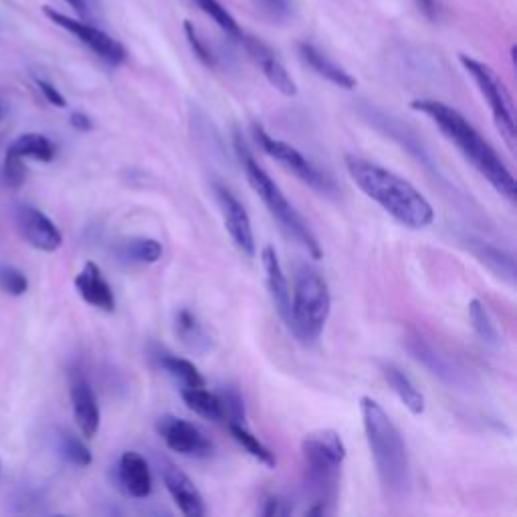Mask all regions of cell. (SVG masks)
Instances as JSON below:
<instances>
[{
    "label": "cell",
    "mask_w": 517,
    "mask_h": 517,
    "mask_svg": "<svg viewBox=\"0 0 517 517\" xmlns=\"http://www.w3.org/2000/svg\"><path fill=\"white\" fill-rule=\"evenodd\" d=\"M421 3L425 5V9H427V11H431V9L435 7V0H421Z\"/></svg>",
    "instance_id": "41"
},
{
    "label": "cell",
    "mask_w": 517,
    "mask_h": 517,
    "mask_svg": "<svg viewBox=\"0 0 517 517\" xmlns=\"http://www.w3.org/2000/svg\"><path fill=\"white\" fill-rule=\"evenodd\" d=\"M120 257L130 261V263H142V265H152L162 259V243L150 237H134L128 239L120 245L118 249Z\"/></svg>",
    "instance_id": "25"
},
{
    "label": "cell",
    "mask_w": 517,
    "mask_h": 517,
    "mask_svg": "<svg viewBox=\"0 0 517 517\" xmlns=\"http://www.w3.org/2000/svg\"><path fill=\"white\" fill-rule=\"evenodd\" d=\"M360 412L382 487L394 497L406 495L410 489V459L400 431L390 421L386 410L370 396H362Z\"/></svg>",
    "instance_id": "3"
},
{
    "label": "cell",
    "mask_w": 517,
    "mask_h": 517,
    "mask_svg": "<svg viewBox=\"0 0 517 517\" xmlns=\"http://www.w3.org/2000/svg\"><path fill=\"white\" fill-rule=\"evenodd\" d=\"M221 402H223V412H225V423H245V402L243 396L237 388H223L219 392Z\"/></svg>",
    "instance_id": "32"
},
{
    "label": "cell",
    "mask_w": 517,
    "mask_h": 517,
    "mask_svg": "<svg viewBox=\"0 0 517 517\" xmlns=\"http://www.w3.org/2000/svg\"><path fill=\"white\" fill-rule=\"evenodd\" d=\"M215 194L217 202L221 206V215L225 221V229L229 231L235 247L249 259L255 257L257 245H255V235H253V225L249 219V213L245 211V206L241 200L223 184H215Z\"/></svg>",
    "instance_id": "11"
},
{
    "label": "cell",
    "mask_w": 517,
    "mask_h": 517,
    "mask_svg": "<svg viewBox=\"0 0 517 517\" xmlns=\"http://www.w3.org/2000/svg\"><path fill=\"white\" fill-rule=\"evenodd\" d=\"M37 87L41 89V93L45 95V99L51 103V106H55V108H67V99L63 97V93L53 85V83H49L47 79H37Z\"/></svg>",
    "instance_id": "37"
},
{
    "label": "cell",
    "mask_w": 517,
    "mask_h": 517,
    "mask_svg": "<svg viewBox=\"0 0 517 517\" xmlns=\"http://www.w3.org/2000/svg\"><path fill=\"white\" fill-rule=\"evenodd\" d=\"M75 287L85 303L101 309V312L112 314L116 309L114 291L106 281V277H103L101 269L93 261H87L85 267L77 273Z\"/></svg>",
    "instance_id": "16"
},
{
    "label": "cell",
    "mask_w": 517,
    "mask_h": 517,
    "mask_svg": "<svg viewBox=\"0 0 517 517\" xmlns=\"http://www.w3.org/2000/svg\"><path fill=\"white\" fill-rule=\"evenodd\" d=\"M57 449H59L61 457H63L65 461H69L71 465L87 467V465H91V461H93L91 451L87 449V445H85L81 439H77L75 435L67 433V431L59 433V437H57Z\"/></svg>",
    "instance_id": "31"
},
{
    "label": "cell",
    "mask_w": 517,
    "mask_h": 517,
    "mask_svg": "<svg viewBox=\"0 0 517 517\" xmlns=\"http://www.w3.org/2000/svg\"><path fill=\"white\" fill-rule=\"evenodd\" d=\"M257 5L275 21H283L291 15V0H257Z\"/></svg>",
    "instance_id": "36"
},
{
    "label": "cell",
    "mask_w": 517,
    "mask_h": 517,
    "mask_svg": "<svg viewBox=\"0 0 517 517\" xmlns=\"http://www.w3.org/2000/svg\"><path fill=\"white\" fill-rule=\"evenodd\" d=\"M5 178L11 186L19 188L23 182H25V164H23V158L15 156V154H9L7 152V158H5Z\"/></svg>",
    "instance_id": "35"
},
{
    "label": "cell",
    "mask_w": 517,
    "mask_h": 517,
    "mask_svg": "<svg viewBox=\"0 0 517 517\" xmlns=\"http://www.w3.org/2000/svg\"><path fill=\"white\" fill-rule=\"evenodd\" d=\"M69 124H71L73 130H77V132H91V130H93L91 118H89L87 114H83V112H73V114L69 116Z\"/></svg>",
    "instance_id": "40"
},
{
    "label": "cell",
    "mask_w": 517,
    "mask_h": 517,
    "mask_svg": "<svg viewBox=\"0 0 517 517\" xmlns=\"http://www.w3.org/2000/svg\"><path fill=\"white\" fill-rule=\"evenodd\" d=\"M43 13L51 23H55L59 29L73 35L81 45H85L91 53H95L101 61H106L108 65L116 67L128 59V53L120 41H116L112 35L101 31L99 27L91 25L89 21L73 19L51 7H43Z\"/></svg>",
    "instance_id": "9"
},
{
    "label": "cell",
    "mask_w": 517,
    "mask_h": 517,
    "mask_svg": "<svg viewBox=\"0 0 517 517\" xmlns=\"http://www.w3.org/2000/svg\"><path fill=\"white\" fill-rule=\"evenodd\" d=\"M261 263H263V269H265V275H267L269 293H271V299L275 303L277 314L281 316V320L289 328V324H291V291H289V283H287L285 271L281 267L279 255H277L273 245H267L261 251Z\"/></svg>",
    "instance_id": "17"
},
{
    "label": "cell",
    "mask_w": 517,
    "mask_h": 517,
    "mask_svg": "<svg viewBox=\"0 0 517 517\" xmlns=\"http://www.w3.org/2000/svg\"><path fill=\"white\" fill-rule=\"evenodd\" d=\"M469 320L475 330V334L489 346H499V332L485 309V305L479 299H471L469 303Z\"/></svg>",
    "instance_id": "30"
},
{
    "label": "cell",
    "mask_w": 517,
    "mask_h": 517,
    "mask_svg": "<svg viewBox=\"0 0 517 517\" xmlns=\"http://www.w3.org/2000/svg\"><path fill=\"white\" fill-rule=\"evenodd\" d=\"M0 289L9 295L21 297L29 289V279L23 271L11 265H0Z\"/></svg>",
    "instance_id": "33"
},
{
    "label": "cell",
    "mask_w": 517,
    "mask_h": 517,
    "mask_svg": "<svg viewBox=\"0 0 517 517\" xmlns=\"http://www.w3.org/2000/svg\"><path fill=\"white\" fill-rule=\"evenodd\" d=\"M473 255L483 263L487 265L495 275L503 277L505 281L513 283L515 281V259L511 253L503 251V249H497L489 243H483V241H473L469 243Z\"/></svg>",
    "instance_id": "24"
},
{
    "label": "cell",
    "mask_w": 517,
    "mask_h": 517,
    "mask_svg": "<svg viewBox=\"0 0 517 517\" xmlns=\"http://www.w3.org/2000/svg\"><path fill=\"white\" fill-rule=\"evenodd\" d=\"M184 33H186V39H188V45H190V49L194 51V55L206 65V67H217V57H215V53L211 51V47L206 45L204 41H202V37L198 35V31L194 29V25L192 23H184Z\"/></svg>",
    "instance_id": "34"
},
{
    "label": "cell",
    "mask_w": 517,
    "mask_h": 517,
    "mask_svg": "<svg viewBox=\"0 0 517 517\" xmlns=\"http://www.w3.org/2000/svg\"><path fill=\"white\" fill-rule=\"evenodd\" d=\"M160 475H162V481H164L168 493L172 495L174 503L182 511V515L202 517L206 513V505H204V499H202L198 487L192 483V479L184 471H180L174 463L162 459Z\"/></svg>",
    "instance_id": "13"
},
{
    "label": "cell",
    "mask_w": 517,
    "mask_h": 517,
    "mask_svg": "<svg viewBox=\"0 0 517 517\" xmlns=\"http://www.w3.org/2000/svg\"><path fill=\"white\" fill-rule=\"evenodd\" d=\"M118 481L122 489L136 499H146L152 495V471L146 461L136 451H126L118 463Z\"/></svg>",
    "instance_id": "18"
},
{
    "label": "cell",
    "mask_w": 517,
    "mask_h": 517,
    "mask_svg": "<svg viewBox=\"0 0 517 517\" xmlns=\"http://www.w3.org/2000/svg\"><path fill=\"white\" fill-rule=\"evenodd\" d=\"M408 352L412 354V358L419 360L431 374H435L437 378H441L447 384L459 386L465 382V374L441 352H437L429 342H425L423 338L415 336L408 338Z\"/></svg>",
    "instance_id": "19"
},
{
    "label": "cell",
    "mask_w": 517,
    "mask_h": 517,
    "mask_svg": "<svg viewBox=\"0 0 517 517\" xmlns=\"http://www.w3.org/2000/svg\"><path fill=\"white\" fill-rule=\"evenodd\" d=\"M71 404H73L75 423H77L81 435L85 439H93L99 431L101 412H99L95 392H93L89 380L81 372H75L71 376Z\"/></svg>",
    "instance_id": "14"
},
{
    "label": "cell",
    "mask_w": 517,
    "mask_h": 517,
    "mask_svg": "<svg viewBox=\"0 0 517 517\" xmlns=\"http://www.w3.org/2000/svg\"><path fill=\"white\" fill-rule=\"evenodd\" d=\"M235 150H237V158H239V162L243 166V172H245L251 188L263 200V204L267 206V211L271 213V217L309 255H312L314 259H322L324 251H322V247L318 243V237L314 235L312 229H309V225L301 219V215L293 209V204L287 200V196L275 184V180L257 162V158L253 156V152L249 150V146L245 144V140H243V136L239 132H235Z\"/></svg>",
    "instance_id": "5"
},
{
    "label": "cell",
    "mask_w": 517,
    "mask_h": 517,
    "mask_svg": "<svg viewBox=\"0 0 517 517\" xmlns=\"http://www.w3.org/2000/svg\"><path fill=\"white\" fill-rule=\"evenodd\" d=\"M65 3L83 19V21H91L97 11H99V5L97 0H65Z\"/></svg>",
    "instance_id": "38"
},
{
    "label": "cell",
    "mask_w": 517,
    "mask_h": 517,
    "mask_svg": "<svg viewBox=\"0 0 517 517\" xmlns=\"http://www.w3.org/2000/svg\"><path fill=\"white\" fill-rule=\"evenodd\" d=\"M9 154H15L19 158H35L39 162H51L55 158V144L41 134H25L17 138L11 148L7 150Z\"/></svg>",
    "instance_id": "26"
},
{
    "label": "cell",
    "mask_w": 517,
    "mask_h": 517,
    "mask_svg": "<svg viewBox=\"0 0 517 517\" xmlns=\"http://www.w3.org/2000/svg\"><path fill=\"white\" fill-rule=\"evenodd\" d=\"M305 487L314 495L307 515H332L336 511L338 485L346 459V445L336 431H316L301 443Z\"/></svg>",
    "instance_id": "4"
},
{
    "label": "cell",
    "mask_w": 517,
    "mask_h": 517,
    "mask_svg": "<svg viewBox=\"0 0 517 517\" xmlns=\"http://www.w3.org/2000/svg\"><path fill=\"white\" fill-rule=\"evenodd\" d=\"M253 138H255L257 146L269 158L277 160L283 168H287L291 174H295L303 184L312 186L314 190H318L322 194H334L336 192V184L332 182V178H328L318 166L309 162L291 144H287L283 140H277V138H271L261 124H253Z\"/></svg>",
    "instance_id": "8"
},
{
    "label": "cell",
    "mask_w": 517,
    "mask_h": 517,
    "mask_svg": "<svg viewBox=\"0 0 517 517\" xmlns=\"http://www.w3.org/2000/svg\"><path fill=\"white\" fill-rule=\"evenodd\" d=\"M0 114H3V106H0Z\"/></svg>",
    "instance_id": "42"
},
{
    "label": "cell",
    "mask_w": 517,
    "mask_h": 517,
    "mask_svg": "<svg viewBox=\"0 0 517 517\" xmlns=\"http://www.w3.org/2000/svg\"><path fill=\"white\" fill-rule=\"evenodd\" d=\"M346 168L354 184L402 227L421 231L433 225V204L402 176L358 156H346Z\"/></svg>",
    "instance_id": "2"
},
{
    "label": "cell",
    "mask_w": 517,
    "mask_h": 517,
    "mask_svg": "<svg viewBox=\"0 0 517 517\" xmlns=\"http://www.w3.org/2000/svg\"><path fill=\"white\" fill-rule=\"evenodd\" d=\"M261 513L267 515V517H273V515H287V513H289V507H285V501H283L281 497L273 495V497H269V499L265 501V507H263Z\"/></svg>",
    "instance_id": "39"
},
{
    "label": "cell",
    "mask_w": 517,
    "mask_h": 517,
    "mask_svg": "<svg viewBox=\"0 0 517 517\" xmlns=\"http://www.w3.org/2000/svg\"><path fill=\"white\" fill-rule=\"evenodd\" d=\"M180 396H182L184 404L192 412H196L198 417H202L206 421H213V423L225 421L223 402L217 392L204 390V386H194V388H182Z\"/></svg>",
    "instance_id": "22"
},
{
    "label": "cell",
    "mask_w": 517,
    "mask_h": 517,
    "mask_svg": "<svg viewBox=\"0 0 517 517\" xmlns=\"http://www.w3.org/2000/svg\"><path fill=\"white\" fill-rule=\"evenodd\" d=\"M299 57L303 59V63L307 67H312L320 77H324L326 81H330L336 87L342 89H354L358 85V81L340 65H336L328 55H324L316 45L312 43H301L299 45Z\"/></svg>",
    "instance_id": "20"
},
{
    "label": "cell",
    "mask_w": 517,
    "mask_h": 517,
    "mask_svg": "<svg viewBox=\"0 0 517 517\" xmlns=\"http://www.w3.org/2000/svg\"><path fill=\"white\" fill-rule=\"evenodd\" d=\"M176 336L178 340L196 354H204L211 350V338L209 334L204 332L202 324L198 322V318L190 312V309H180L176 314V324H174Z\"/></svg>",
    "instance_id": "23"
},
{
    "label": "cell",
    "mask_w": 517,
    "mask_h": 517,
    "mask_svg": "<svg viewBox=\"0 0 517 517\" xmlns=\"http://www.w3.org/2000/svg\"><path fill=\"white\" fill-rule=\"evenodd\" d=\"M160 366L164 368V372L174 378L178 384H182V388H194V386H204V378L198 372V368L184 358L172 356V354H164L160 358Z\"/></svg>",
    "instance_id": "28"
},
{
    "label": "cell",
    "mask_w": 517,
    "mask_h": 517,
    "mask_svg": "<svg viewBox=\"0 0 517 517\" xmlns=\"http://www.w3.org/2000/svg\"><path fill=\"white\" fill-rule=\"evenodd\" d=\"M410 108L437 124L443 136L455 144L463 158L509 202H515V178L497 150L479 134V130L455 108L437 99H415Z\"/></svg>",
    "instance_id": "1"
},
{
    "label": "cell",
    "mask_w": 517,
    "mask_h": 517,
    "mask_svg": "<svg viewBox=\"0 0 517 517\" xmlns=\"http://www.w3.org/2000/svg\"><path fill=\"white\" fill-rule=\"evenodd\" d=\"M190 3L196 5L206 17H211L229 37L241 41L243 31H241L239 23H237L235 17L219 3V0H190Z\"/></svg>",
    "instance_id": "29"
},
{
    "label": "cell",
    "mask_w": 517,
    "mask_h": 517,
    "mask_svg": "<svg viewBox=\"0 0 517 517\" xmlns=\"http://www.w3.org/2000/svg\"><path fill=\"white\" fill-rule=\"evenodd\" d=\"M382 376L392 388V392L398 396V400L412 412V415H423L425 412V396L423 392L415 386L398 366L394 364H382Z\"/></svg>",
    "instance_id": "21"
},
{
    "label": "cell",
    "mask_w": 517,
    "mask_h": 517,
    "mask_svg": "<svg viewBox=\"0 0 517 517\" xmlns=\"http://www.w3.org/2000/svg\"><path fill=\"white\" fill-rule=\"evenodd\" d=\"M227 427H229V433L233 435V439H235L253 459H257L261 465H265V467H269V469H275V465H277L275 453H273L265 443H261L259 437H255V435L245 427V423H229Z\"/></svg>",
    "instance_id": "27"
},
{
    "label": "cell",
    "mask_w": 517,
    "mask_h": 517,
    "mask_svg": "<svg viewBox=\"0 0 517 517\" xmlns=\"http://www.w3.org/2000/svg\"><path fill=\"white\" fill-rule=\"evenodd\" d=\"M332 312V295L324 275L312 265H299L291 295L289 330L303 344L320 340Z\"/></svg>",
    "instance_id": "6"
},
{
    "label": "cell",
    "mask_w": 517,
    "mask_h": 517,
    "mask_svg": "<svg viewBox=\"0 0 517 517\" xmlns=\"http://www.w3.org/2000/svg\"><path fill=\"white\" fill-rule=\"evenodd\" d=\"M17 225L25 241L39 251L53 253L63 245V235L57 225L35 206H19Z\"/></svg>",
    "instance_id": "12"
},
{
    "label": "cell",
    "mask_w": 517,
    "mask_h": 517,
    "mask_svg": "<svg viewBox=\"0 0 517 517\" xmlns=\"http://www.w3.org/2000/svg\"><path fill=\"white\" fill-rule=\"evenodd\" d=\"M241 43L245 45L247 53L251 55V59L259 65V69L263 71V75L267 77V81L283 95L293 97L297 95V85L293 81V77L287 73V69L283 67V63L277 59V55L271 51V47H267L261 39L255 37H241Z\"/></svg>",
    "instance_id": "15"
},
{
    "label": "cell",
    "mask_w": 517,
    "mask_h": 517,
    "mask_svg": "<svg viewBox=\"0 0 517 517\" xmlns=\"http://www.w3.org/2000/svg\"><path fill=\"white\" fill-rule=\"evenodd\" d=\"M461 65L465 67V71L471 75V79L475 81V85L479 87L481 95L485 97L487 106L491 110L495 128L499 130L501 138L505 140L509 150H515V114H513V101L511 95L505 87V83L501 81V77L483 61L469 57V55H459Z\"/></svg>",
    "instance_id": "7"
},
{
    "label": "cell",
    "mask_w": 517,
    "mask_h": 517,
    "mask_svg": "<svg viewBox=\"0 0 517 517\" xmlns=\"http://www.w3.org/2000/svg\"><path fill=\"white\" fill-rule=\"evenodd\" d=\"M158 435L164 439L168 449L178 455L192 459H206L215 453V443L194 423L178 419L174 415H164L156 423Z\"/></svg>",
    "instance_id": "10"
}]
</instances>
